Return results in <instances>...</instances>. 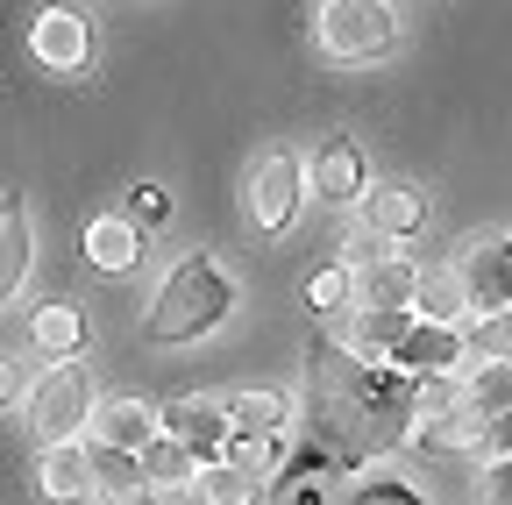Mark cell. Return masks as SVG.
Returning a JSON list of instances; mask_svg holds the SVG:
<instances>
[{
    "label": "cell",
    "instance_id": "cell-19",
    "mask_svg": "<svg viewBox=\"0 0 512 505\" xmlns=\"http://www.w3.org/2000/svg\"><path fill=\"white\" fill-rule=\"evenodd\" d=\"M93 434L114 441V449H143V441L157 434V413L136 406V399H114V406H93Z\"/></svg>",
    "mask_w": 512,
    "mask_h": 505
},
{
    "label": "cell",
    "instance_id": "cell-8",
    "mask_svg": "<svg viewBox=\"0 0 512 505\" xmlns=\"http://www.w3.org/2000/svg\"><path fill=\"white\" fill-rule=\"evenodd\" d=\"M456 278H463V299L470 306H512V242H498V235H477L470 249H463V264H456Z\"/></svg>",
    "mask_w": 512,
    "mask_h": 505
},
{
    "label": "cell",
    "instance_id": "cell-16",
    "mask_svg": "<svg viewBox=\"0 0 512 505\" xmlns=\"http://www.w3.org/2000/svg\"><path fill=\"white\" fill-rule=\"evenodd\" d=\"M86 463H93V491H114V498H136V491H150L143 484V456L136 449H114V441H86Z\"/></svg>",
    "mask_w": 512,
    "mask_h": 505
},
{
    "label": "cell",
    "instance_id": "cell-29",
    "mask_svg": "<svg viewBox=\"0 0 512 505\" xmlns=\"http://www.w3.org/2000/svg\"><path fill=\"white\" fill-rule=\"evenodd\" d=\"M171 214V200L157 193V185H136V193H128V221H143V228H157Z\"/></svg>",
    "mask_w": 512,
    "mask_h": 505
},
{
    "label": "cell",
    "instance_id": "cell-15",
    "mask_svg": "<svg viewBox=\"0 0 512 505\" xmlns=\"http://www.w3.org/2000/svg\"><path fill=\"white\" fill-rule=\"evenodd\" d=\"M43 491L50 498H86L93 491V463H86V441H43Z\"/></svg>",
    "mask_w": 512,
    "mask_h": 505
},
{
    "label": "cell",
    "instance_id": "cell-7",
    "mask_svg": "<svg viewBox=\"0 0 512 505\" xmlns=\"http://www.w3.org/2000/svg\"><path fill=\"white\" fill-rule=\"evenodd\" d=\"M470 349H463V335H456V321H413L399 342H392V363L406 370V377H448Z\"/></svg>",
    "mask_w": 512,
    "mask_h": 505
},
{
    "label": "cell",
    "instance_id": "cell-28",
    "mask_svg": "<svg viewBox=\"0 0 512 505\" xmlns=\"http://www.w3.org/2000/svg\"><path fill=\"white\" fill-rule=\"evenodd\" d=\"M349 505H420V491L392 484V477H363V484H349Z\"/></svg>",
    "mask_w": 512,
    "mask_h": 505
},
{
    "label": "cell",
    "instance_id": "cell-32",
    "mask_svg": "<svg viewBox=\"0 0 512 505\" xmlns=\"http://www.w3.org/2000/svg\"><path fill=\"white\" fill-rule=\"evenodd\" d=\"M15 392H22V370H15V363H8V356H0V406H8V399H15Z\"/></svg>",
    "mask_w": 512,
    "mask_h": 505
},
{
    "label": "cell",
    "instance_id": "cell-18",
    "mask_svg": "<svg viewBox=\"0 0 512 505\" xmlns=\"http://www.w3.org/2000/svg\"><path fill=\"white\" fill-rule=\"evenodd\" d=\"M29 342L43 356H86V313L79 306H43L29 321Z\"/></svg>",
    "mask_w": 512,
    "mask_h": 505
},
{
    "label": "cell",
    "instance_id": "cell-6",
    "mask_svg": "<svg viewBox=\"0 0 512 505\" xmlns=\"http://www.w3.org/2000/svg\"><path fill=\"white\" fill-rule=\"evenodd\" d=\"M29 57L43 72H86L93 65V15L79 8H43L29 22Z\"/></svg>",
    "mask_w": 512,
    "mask_h": 505
},
{
    "label": "cell",
    "instance_id": "cell-11",
    "mask_svg": "<svg viewBox=\"0 0 512 505\" xmlns=\"http://www.w3.org/2000/svg\"><path fill=\"white\" fill-rule=\"evenodd\" d=\"M157 427H164L171 441H185L192 456H221V441H228V406H214V399H171V406L157 413Z\"/></svg>",
    "mask_w": 512,
    "mask_h": 505
},
{
    "label": "cell",
    "instance_id": "cell-1",
    "mask_svg": "<svg viewBox=\"0 0 512 505\" xmlns=\"http://www.w3.org/2000/svg\"><path fill=\"white\" fill-rule=\"evenodd\" d=\"M306 420H313V441L342 470H363L370 456L413 441L420 399H413L406 370L363 363L356 342H313L306 349Z\"/></svg>",
    "mask_w": 512,
    "mask_h": 505
},
{
    "label": "cell",
    "instance_id": "cell-4",
    "mask_svg": "<svg viewBox=\"0 0 512 505\" xmlns=\"http://www.w3.org/2000/svg\"><path fill=\"white\" fill-rule=\"evenodd\" d=\"M399 43V15L384 0H328L320 8V50L342 57V65H370Z\"/></svg>",
    "mask_w": 512,
    "mask_h": 505
},
{
    "label": "cell",
    "instance_id": "cell-9",
    "mask_svg": "<svg viewBox=\"0 0 512 505\" xmlns=\"http://www.w3.org/2000/svg\"><path fill=\"white\" fill-rule=\"evenodd\" d=\"M363 185H370V171H363L356 136H320V143H313V200H328V207H356Z\"/></svg>",
    "mask_w": 512,
    "mask_h": 505
},
{
    "label": "cell",
    "instance_id": "cell-12",
    "mask_svg": "<svg viewBox=\"0 0 512 505\" xmlns=\"http://www.w3.org/2000/svg\"><path fill=\"white\" fill-rule=\"evenodd\" d=\"M29 257H36V235H29V207L22 193H0V306H8L29 278Z\"/></svg>",
    "mask_w": 512,
    "mask_h": 505
},
{
    "label": "cell",
    "instance_id": "cell-27",
    "mask_svg": "<svg viewBox=\"0 0 512 505\" xmlns=\"http://www.w3.org/2000/svg\"><path fill=\"white\" fill-rule=\"evenodd\" d=\"M200 498H221V505H242V498H256V484L235 470V463H214L207 477H200Z\"/></svg>",
    "mask_w": 512,
    "mask_h": 505
},
{
    "label": "cell",
    "instance_id": "cell-17",
    "mask_svg": "<svg viewBox=\"0 0 512 505\" xmlns=\"http://www.w3.org/2000/svg\"><path fill=\"white\" fill-rule=\"evenodd\" d=\"M136 456H143V484H150V491H192V449H185V441H171L164 427L143 441Z\"/></svg>",
    "mask_w": 512,
    "mask_h": 505
},
{
    "label": "cell",
    "instance_id": "cell-26",
    "mask_svg": "<svg viewBox=\"0 0 512 505\" xmlns=\"http://www.w3.org/2000/svg\"><path fill=\"white\" fill-rule=\"evenodd\" d=\"M306 306H313V313H335V306H349V257L306 278Z\"/></svg>",
    "mask_w": 512,
    "mask_h": 505
},
{
    "label": "cell",
    "instance_id": "cell-10",
    "mask_svg": "<svg viewBox=\"0 0 512 505\" xmlns=\"http://www.w3.org/2000/svg\"><path fill=\"white\" fill-rule=\"evenodd\" d=\"M363 221H370V235H420L427 228V193L420 185H406V178H384V185H363Z\"/></svg>",
    "mask_w": 512,
    "mask_h": 505
},
{
    "label": "cell",
    "instance_id": "cell-24",
    "mask_svg": "<svg viewBox=\"0 0 512 505\" xmlns=\"http://www.w3.org/2000/svg\"><path fill=\"white\" fill-rule=\"evenodd\" d=\"M228 427H285V399L278 392H242V399H228Z\"/></svg>",
    "mask_w": 512,
    "mask_h": 505
},
{
    "label": "cell",
    "instance_id": "cell-30",
    "mask_svg": "<svg viewBox=\"0 0 512 505\" xmlns=\"http://www.w3.org/2000/svg\"><path fill=\"white\" fill-rule=\"evenodd\" d=\"M477 441H484L491 456H512V406H498V413L484 420V434H477Z\"/></svg>",
    "mask_w": 512,
    "mask_h": 505
},
{
    "label": "cell",
    "instance_id": "cell-23",
    "mask_svg": "<svg viewBox=\"0 0 512 505\" xmlns=\"http://www.w3.org/2000/svg\"><path fill=\"white\" fill-rule=\"evenodd\" d=\"M413 306H427V321H456L470 299H463V278L456 271H420L413 278Z\"/></svg>",
    "mask_w": 512,
    "mask_h": 505
},
{
    "label": "cell",
    "instance_id": "cell-13",
    "mask_svg": "<svg viewBox=\"0 0 512 505\" xmlns=\"http://www.w3.org/2000/svg\"><path fill=\"white\" fill-rule=\"evenodd\" d=\"M86 264L93 271H107V278H121V271H136V257H143V235H136V221H121V214H100V221H86Z\"/></svg>",
    "mask_w": 512,
    "mask_h": 505
},
{
    "label": "cell",
    "instance_id": "cell-22",
    "mask_svg": "<svg viewBox=\"0 0 512 505\" xmlns=\"http://www.w3.org/2000/svg\"><path fill=\"white\" fill-rule=\"evenodd\" d=\"M456 399H463L470 413H484V420H491L498 406H512V356H491V363L470 377V385H463Z\"/></svg>",
    "mask_w": 512,
    "mask_h": 505
},
{
    "label": "cell",
    "instance_id": "cell-21",
    "mask_svg": "<svg viewBox=\"0 0 512 505\" xmlns=\"http://www.w3.org/2000/svg\"><path fill=\"white\" fill-rule=\"evenodd\" d=\"M413 328V306H363L356 313V349L363 356H392V342Z\"/></svg>",
    "mask_w": 512,
    "mask_h": 505
},
{
    "label": "cell",
    "instance_id": "cell-2",
    "mask_svg": "<svg viewBox=\"0 0 512 505\" xmlns=\"http://www.w3.org/2000/svg\"><path fill=\"white\" fill-rule=\"evenodd\" d=\"M228 306H235L228 271L207 257V249H192V257H185V264L164 278V292H157V306H150L143 335H150V342H164V349H178V342H200V335H214V328L228 321Z\"/></svg>",
    "mask_w": 512,
    "mask_h": 505
},
{
    "label": "cell",
    "instance_id": "cell-20",
    "mask_svg": "<svg viewBox=\"0 0 512 505\" xmlns=\"http://www.w3.org/2000/svg\"><path fill=\"white\" fill-rule=\"evenodd\" d=\"M221 456L256 484L271 463H278V427H228V441H221Z\"/></svg>",
    "mask_w": 512,
    "mask_h": 505
},
{
    "label": "cell",
    "instance_id": "cell-31",
    "mask_svg": "<svg viewBox=\"0 0 512 505\" xmlns=\"http://www.w3.org/2000/svg\"><path fill=\"white\" fill-rule=\"evenodd\" d=\"M484 498H491V505H512V456H505V463L484 477Z\"/></svg>",
    "mask_w": 512,
    "mask_h": 505
},
{
    "label": "cell",
    "instance_id": "cell-25",
    "mask_svg": "<svg viewBox=\"0 0 512 505\" xmlns=\"http://www.w3.org/2000/svg\"><path fill=\"white\" fill-rule=\"evenodd\" d=\"M463 349H477V356H512V306H491L484 321L463 335Z\"/></svg>",
    "mask_w": 512,
    "mask_h": 505
},
{
    "label": "cell",
    "instance_id": "cell-3",
    "mask_svg": "<svg viewBox=\"0 0 512 505\" xmlns=\"http://www.w3.org/2000/svg\"><path fill=\"white\" fill-rule=\"evenodd\" d=\"M93 420V370L79 356H50V370L36 377V392H29V427L43 441H64V434H79Z\"/></svg>",
    "mask_w": 512,
    "mask_h": 505
},
{
    "label": "cell",
    "instance_id": "cell-5",
    "mask_svg": "<svg viewBox=\"0 0 512 505\" xmlns=\"http://www.w3.org/2000/svg\"><path fill=\"white\" fill-rule=\"evenodd\" d=\"M299 200H306V164L292 150H271L264 164L249 171V193H242V214L256 235H285L299 221Z\"/></svg>",
    "mask_w": 512,
    "mask_h": 505
},
{
    "label": "cell",
    "instance_id": "cell-14",
    "mask_svg": "<svg viewBox=\"0 0 512 505\" xmlns=\"http://www.w3.org/2000/svg\"><path fill=\"white\" fill-rule=\"evenodd\" d=\"M413 264L406 257H377L370 271H349V299L356 306H413Z\"/></svg>",
    "mask_w": 512,
    "mask_h": 505
}]
</instances>
